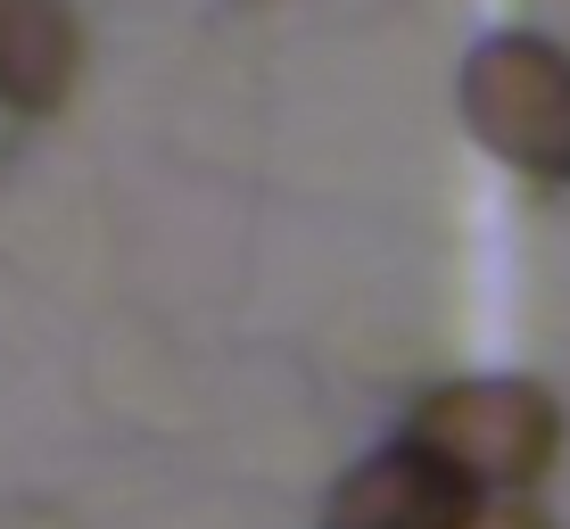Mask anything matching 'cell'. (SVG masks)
I'll use <instances>...</instances> for the list:
<instances>
[{
	"mask_svg": "<svg viewBox=\"0 0 570 529\" xmlns=\"http://www.w3.org/2000/svg\"><path fill=\"white\" fill-rule=\"evenodd\" d=\"M463 521H471V480H455L414 439L364 455L331 488V529H463Z\"/></svg>",
	"mask_w": 570,
	"mask_h": 529,
	"instance_id": "obj_3",
	"label": "cell"
},
{
	"mask_svg": "<svg viewBox=\"0 0 570 529\" xmlns=\"http://www.w3.org/2000/svg\"><path fill=\"white\" fill-rule=\"evenodd\" d=\"M405 439L471 488H529L562 447V405L538 381H455L414 405Z\"/></svg>",
	"mask_w": 570,
	"mask_h": 529,
	"instance_id": "obj_2",
	"label": "cell"
},
{
	"mask_svg": "<svg viewBox=\"0 0 570 529\" xmlns=\"http://www.w3.org/2000/svg\"><path fill=\"white\" fill-rule=\"evenodd\" d=\"M463 529H546L538 513H513V504H504V513H471Z\"/></svg>",
	"mask_w": 570,
	"mask_h": 529,
	"instance_id": "obj_5",
	"label": "cell"
},
{
	"mask_svg": "<svg viewBox=\"0 0 570 529\" xmlns=\"http://www.w3.org/2000/svg\"><path fill=\"white\" fill-rule=\"evenodd\" d=\"M83 75V26L67 0H0V108L58 116Z\"/></svg>",
	"mask_w": 570,
	"mask_h": 529,
	"instance_id": "obj_4",
	"label": "cell"
},
{
	"mask_svg": "<svg viewBox=\"0 0 570 529\" xmlns=\"http://www.w3.org/2000/svg\"><path fill=\"white\" fill-rule=\"evenodd\" d=\"M455 100L488 158L538 183H570V50H554L546 33H488L463 58Z\"/></svg>",
	"mask_w": 570,
	"mask_h": 529,
	"instance_id": "obj_1",
	"label": "cell"
}]
</instances>
